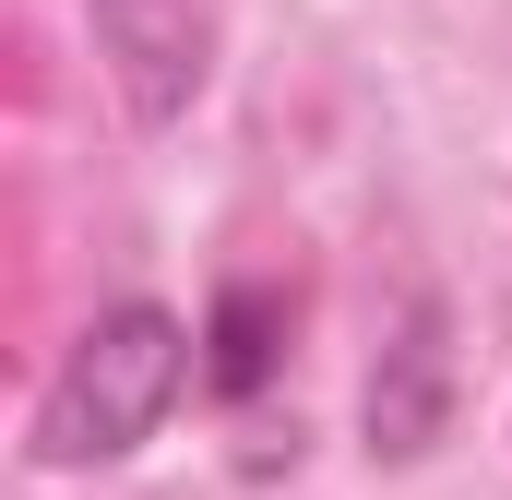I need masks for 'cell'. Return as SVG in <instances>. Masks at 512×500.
<instances>
[{
  "mask_svg": "<svg viewBox=\"0 0 512 500\" xmlns=\"http://www.w3.org/2000/svg\"><path fill=\"white\" fill-rule=\"evenodd\" d=\"M203 381V334L155 298H120L72 334V358L36 393V465L48 477H84V465H120L167 429V405Z\"/></svg>",
  "mask_w": 512,
  "mask_h": 500,
  "instance_id": "1",
  "label": "cell"
},
{
  "mask_svg": "<svg viewBox=\"0 0 512 500\" xmlns=\"http://www.w3.org/2000/svg\"><path fill=\"white\" fill-rule=\"evenodd\" d=\"M84 24H96V60L143 131H179L203 108V84H215V12L203 0H84Z\"/></svg>",
  "mask_w": 512,
  "mask_h": 500,
  "instance_id": "2",
  "label": "cell"
},
{
  "mask_svg": "<svg viewBox=\"0 0 512 500\" xmlns=\"http://www.w3.org/2000/svg\"><path fill=\"white\" fill-rule=\"evenodd\" d=\"M358 429H370V453H382V465H429V453L453 441V310H441V298H405L382 370H370Z\"/></svg>",
  "mask_w": 512,
  "mask_h": 500,
  "instance_id": "3",
  "label": "cell"
},
{
  "mask_svg": "<svg viewBox=\"0 0 512 500\" xmlns=\"http://www.w3.org/2000/svg\"><path fill=\"white\" fill-rule=\"evenodd\" d=\"M286 358V286H262V274H227L215 286V322H203V393L215 405H251L262 381Z\"/></svg>",
  "mask_w": 512,
  "mask_h": 500,
  "instance_id": "4",
  "label": "cell"
}]
</instances>
